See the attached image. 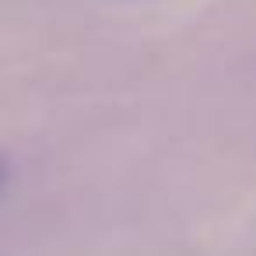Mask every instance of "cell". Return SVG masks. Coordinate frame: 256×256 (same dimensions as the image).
Listing matches in <instances>:
<instances>
[{"mask_svg":"<svg viewBox=\"0 0 256 256\" xmlns=\"http://www.w3.org/2000/svg\"><path fill=\"white\" fill-rule=\"evenodd\" d=\"M4 182H8V165L0 162V190H4Z\"/></svg>","mask_w":256,"mask_h":256,"instance_id":"1","label":"cell"}]
</instances>
